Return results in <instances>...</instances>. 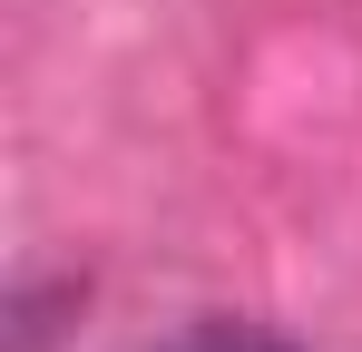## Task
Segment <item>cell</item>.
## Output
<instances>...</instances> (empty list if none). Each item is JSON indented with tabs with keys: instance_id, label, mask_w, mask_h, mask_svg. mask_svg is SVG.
<instances>
[{
	"instance_id": "6da1fadb",
	"label": "cell",
	"mask_w": 362,
	"mask_h": 352,
	"mask_svg": "<svg viewBox=\"0 0 362 352\" xmlns=\"http://www.w3.org/2000/svg\"><path fill=\"white\" fill-rule=\"evenodd\" d=\"M177 352H284L274 333H245V323H216V333H196V343H177Z\"/></svg>"
}]
</instances>
